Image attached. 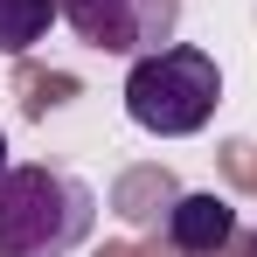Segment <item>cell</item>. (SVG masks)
Returning a JSON list of instances; mask_svg holds the SVG:
<instances>
[{"instance_id": "6", "label": "cell", "mask_w": 257, "mask_h": 257, "mask_svg": "<svg viewBox=\"0 0 257 257\" xmlns=\"http://www.w3.org/2000/svg\"><path fill=\"white\" fill-rule=\"evenodd\" d=\"M160 209H174V181L160 167H139V174L118 181V215H125V222H153Z\"/></svg>"}, {"instance_id": "5", "label": "cell", "mask_w": 257, "mask_h": 257, "mask_svg": "<svg viewBox=\"0 0 257 257\" xmlns=\"http://www.w3.org/2000/svg\"><path fill=\"white\" fill-rule=\"evenodd\" d=\"M56 14H63V0H0V56H28Z\"/></svg>"}, {"instance_id": "8", "label": "cell", "mask_w": 257, "mask_h": 257, "mask_svg": "<svg viewBox=\"0 0 257 257\" xmlns=\"http://www.w3.org/2000/svg\"><path fill=\"white\" fill-rule=\"evenodd\" d=\"M0 174H7V132H0Z\"/></svg>"}, {"instance_id": "3", "label": "cell", "mask_w": 257, "mask_h": 257, "mask_svg": "<svg viewBox=\"0 0 257 257\" xmlns=\"http://www.w3.org/2000/svg\"><path fill=\"white\" fill-rule=\"evenodd\" d=\"M63 21L104 56H153L181 28V0H63Z\"/></svg>"}, {"instance_id": "2", "label": "cell", "mask_w": 257, "mask_h": 257, "mask_svg": "<svg viewBox=\"0 0 257 257\" xmlns=\"http://www.w3.org/2000/svg\"><path fill=\"white\" fill-rule=\"evenodd\" d=\"M222 104V70H215L209 49L195 42H167L153 56H132L125 77V111L139 132H160V139H188L202 132Z\"/></svg>"}, {"instance_id": "9", "label": "cell", "mask_w": 257, "mask_h": 257, "mask_svg": "<svg viewBox=\"0 0 257 257\" xmlns=\"http://www.w3.org/2000/svg\"><path fill=\"white\" fill-rule=\"evenodd\" d=\"M250 257H257V236H250Z\"/></svg>"}, {"instance_id": "4", "label": "cell", "mask_w": 257, "mask_h": 257, "mask_svg": "<svg viewBox=\"0 0 257 257\" xmlns=\"http://www.w3.org/2000/svg\"><path fill=\"white\" fill-rule=\"evenodd\" d=\"M229 243H236V209L222 195H174V209H167L174 257H222Z\"/></svg>"}, {"instance_id": "7", "label": "cell", "mask_w": 257, "mask_h": 257, "mask_svg": "<svg viewBox=\"0 0 257 257\" xmlns=\"http://www.w3.org/2000/svg\"><path fill=\"white\" fill-rule=\"evenodd\" d=\"M250 153H257V146H243V139H236V146H229V167L243 174V181H257V160H250Z\"/></svg>"}, {"instance_id": "1", "label": "cell", "mask_w": 257, "mask_h": 257, "mask_svg": "<svg viewBox=\"0 0 257 257\" xmlns=\"http://www.w3.org/2000/svg\"><path fill=\"white\" fill-rule=\"evenodd\" d=\"M97 222V195L63 167L0 174V257H70Z\"/></svg>"}]
</instances>
